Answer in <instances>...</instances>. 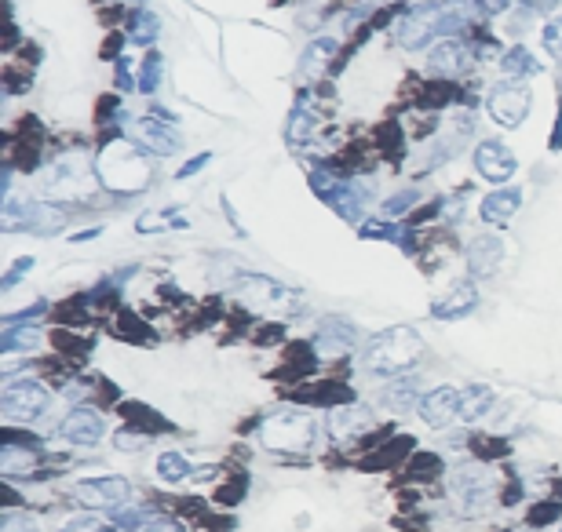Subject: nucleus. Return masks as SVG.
Returning <instances> with one entry per match:
<instances>
[{"label":"nucleus","mask_w":562,"mask_h":532,"mask_svg":"<svg viewBox=\"0 0 562 532\" xmlns=\"http://www.w3.org/2000/svg\"><path fill=\"white\" fill-rule=\"evenodd\" d=\"M417 379H398L395 387L387 390V401H391V409H409V405H413V401H417Z\"/></svg>","instance_id":"c85d7f7f"},{"label":"nucleus","mask_w":562,"mask_h":532,"mask_svg":"<svg viewBox=\"0 0 562 532\" xmlns=\"http://www.w3.org/2000/svg\"><path fill=\"white\" fill-rule=\"evenodd\" d=\"M325 201H329L336 212L344 215V219H358V215H362V186L351 183V179H340V183H336V190L325 197Z\"/></svg>","instance_id":"412c9836"},{"label":"nucleus","mask_w":562,"mask_h":532,"mask_svg":"<svg viewBox=\"0 0 562 532\" xmlns=\"http://www.w3.org/2000/svg\"><path fill=\"white\" fill-rule=\"evenodd\" d=\"M479 4H482V11H490V15H497V11L508 8V0H479Z\"/></svg>","instance_id":"c03bdc74"},{"label":"nucleus","mask_w":562,"mask_h":532,"mask_svg":"<svg viewBox=\"0 0 562 532\" xmlns=\"http://www.w3.org/2000/svg\"><path fill=\"white\" fill-rule=\"evenodd\" d=\"M55 434H59L63 441H70V445H95V441L106 434V420H103V412L81 405V409H73L70 416L59 423Z\"/></svg>","instance_id":"9b49d317"},{"label":"nucleus","mask_w":562,"mask_h":532,"mask_svg":"<svg viewBox=\"0 0 562 532\" xmlns=\"http://www.w3.org/2000/svg\"><path fill=\"white\" fill-rule=\"evenodd\" d=\"M311 128H314V117L307 113V106H300V110L292 113V124H289V139L292 143H303L307 135H311Z\"/></svg>","instance_id":"7c9ffc66"},{"label":"nucleus","mask_w":562,"mask_h":532,"mask_svg":"<svg viewBox=\"0 0 562 532\" xmlns=\"http://www.w3.org/2000/svg\"><path fill=\"white\" fill-rule=\"evenodd\" d=\"M358 234H362L365 241H391V237H398V230H395V223H387V219H373V223H362Z\"/></svg>","instance_id":"2f4dec72"},{"label":"nucleus","mask_w":562,"mask_h":532,"mask_svg":"<svg viewBox=\"0 0 562 532\" xmlns=\"http://www.w3.org/2000/svg\"><path fill=\"white\" fill-rule=\"evenodd\" d=\"M500 256H504V241L493 234L475 237L468 245V274L471 277H490L500 266Z\"/></svg>","instance_id":"dca6fc26"},{"label":"nucleus","mask_w":562,"mask_h":532,"mask_svg":"<svg viewBox=\"0 0 562 532\" xmlns=\"http://www.w3.org/2000/svg\"><path fill=\"white\" fill-rule=\"evenodd\" d=\"M475 168L490 183H508L511 175H515V168H519V161H515V154L504 143H482L475 150Z\"/></svg>","instance_id":"f8f14e48"},{"label":"nucleus","mask_w":562,"mask_h":532,"mask_svg":"<svg viewBox=\"0 0 562 532\" xmlns=\"http://www.w3.org/2000/svg\"><path fill=\"white\" fill-rule=\"evenodd\" d=\"M544 48H548L555 59H562V19H552L544 26Z\"/></svg>","instance_id":"f704fd0d"},{"label":"nucleus","mask_w":562,"mask_h":532,"mask_svg":"<svg viewBox=\"0 0 562 532\" xmlns=\"http://www.w3.org/2000/svg\"><path fill=\"white\" fill-rule=\"evenodd\" d=\"M26 270H33V259H19V263H15V266H11V270H8V274H4V281H0V285L11 288V285H15V281H19L22 274H26Z\"/></svg>","instance_id":"58836bf2"},{"label":"nucleus","mask_w":562,"mask_h":532,"mask_svg":"<svg viewBox=\"0 0 562 532\" xmlns=\"http://www.w3.org/2000/svg\"><path fill=\"white\" fill-rule=\"evenodd\" d=\"M0 532H37V522L33 518H26V514H4L0 518Z\"/></svg>","instance_id":"72a5a7b5"},{"label":"nucleus","mask_w":562,"mask_h":532,"mask_svg":"<svg viewBox=\"0 0 562 532\" xmlns=\"http://www.w3.org/2000/svg\"><path fill=\"white\" fill-rule=\"evenodd\" d=\"M114 445L121 452H136V449H146L150 438H146V434H136V430H121V434L114 438Z\"/></svg>","instance_id":"c9c22d12"},{"label":"nucleus","mask_w":562,"mask_h":532,"mask_svg":"<svg viewBox=\"0 0 562 532\" xmlns=\"http://www.w3.org/2000/svg\"><path fill=\"white\" fill-rule=\"evenodd\" d=\"M446 15V4H435V0H427V4H417V8H409V15L398 22V44L409 48V52H417L424 48L431 37L438 33V22Z\"/></svg>","instance_id":"0eeeda50"},{"label":"nucleus","mask_w":562,"mask_h":532,"mask_svg":"<svg viewBox=\"0 0 562 532\" xmlns=\"http://www.w3.org/2000/svg\"><path fill=\"white\" fill-rule=\"evenodd\" d=\"M417 201H420V194H417V190H402V194L387 197V201H384V208H380V212H384L387 219H391V215H402V212H409V208L417 205Z\"/></svg>","instance_id":"c756f323"},{"label":"nucleus","mask_w":562,"mask_h":532,"mask_svg":"<svg viewBox=\"0 0 562 532\" xmlns=\"http://www.w3.org/2000/svg\"><path fill=\"white\" fill-rule=\"evenodd\" d=\"M95 172H99V179H103L110 190L136 194V190L146 186V179H150V164H146V157L139 154L136 146L117 143V146H106L103 154H99Z\"/></svg>","instance_id":"f03ea898"},{"label":"nucleus","mask_w":562,"mask_h":532,"mask_svg":"<svg viewBox=\"0 0 562 532\" xmlns=\"http://www.w3.org/2000/svg\"><path fill=\"white\" fill-rule=\"evenodd\" d=\"M427 66H431V73H442V77H449V73H460L464 66H468V52H464V44L460 41H442L431 48V55H427Z\"/></svg>","instance_id":"a211bd4d"},{"label":"nucleus","mask_w":562,"mask_h":532,"mask_svg":"<svg viewBox=\"0 0 562 532\" xmlns=\"http://www.w3.org/2000/svg\"><path fill=\"white\" fill-rule=\"evenodd\" d=\"M475 307H479V292H475V285H471V281H457V285H449L446 292L435 299L431 314L442 321H457V318H468Z\"/></svg>","instance_id":"4468645a"},{"label":"nucleus","mask_w":562,"mask_h":532,"mask_svg":"<svg viewBox=\"0 0 562 532\" xmlns=\"http://www.w3.org/2000/svg\"><path fill=\"white\" fill-rule=\"evenodd\" d=\"M157 81H161V59H157V55H146L143 70H139V88H143V92H154Z\"/></svg>","instance_id":"473e14b6"},{"label":"nucleus","mask_w":562,"mask_h":532,"mask_svg":"<svg viewBox=\"0 0 562 532\" xmlns=\"http://www.w3.org/2000/svg\"><path fill=\"white\" fill-rule=\"evenodd\" d=\"M117 81H121V88H132V77H128V59H117Z\"/></svg>","instance_id":"37998d69"},{"label":"nucleus","mask_w":562,"mask_h":532,"mask_svg":"<svg viewBox=\"0 0 562 532\" xmlns=\"http://www.w3.org/2000/svg\"><path fill=\"white\" fill-rule=\"evenodd\" d=\"M0 471L8 474V478H15V474H22V471H33L30 449L19 452V445H15V441H8V445H4V452H0Z\"/></svg>","instance_id":"bb28decb"},{"label":"nucleus","mask_w":562,"mask_h":532,"mask_svg":"<svg viewBox=\"0 0 562 532\" xmlns=\"http://www.w3.org/2000/svg\"><path fill=\"white\" fill-rule=\"evenodd\" d=\"M530 103L533 95L526 88V81H519V77L493 84L490 95H486V110H490V117L500 128H519L526 121V113H530Z\"/></svg>","instance_id":"39448f33"},{"label":"nucleus","mask_w":562,"mask_h":532,"mask_svg":"<svg viewBox=\"0 0 562 532\" xmlns=\"http://www.w3.org/2000/svg\"><path fill=\"white\" fill-rule=\"evenodd\" d=\"M522 205V194L519 190H497V194H490L486 201H482V219L486 223H508L511 215L519 212Z\"/></svg>","instance_id":"6ab92c4d"},{"label":"nucleus","mask_w":562,"mask_h":532,"mask_svg":"<svg viewBox=\"0 0 562 532\" xmlns=\"http://www.w3.org/2000/svg\"><path fill=\"white\" fill-rule=\"evenodd\" d=\"M369 423H373V416H369L365 409H336L333 412V434L336 438H358Z\"/></svg>","instance_id":"4be33fe9"},{"label":"nucleus","mask_w":562,"mask_h":532,"mask_svg":"<svg viewBox=\"0 0 562 532\" xmlns=\"http://www.w3.org/2000/svg\"><path fill=\"white\" fill-rule=\"evenodd\" d=\"M493 390L486 387V383H471L464 394H460V420H468V423H475V420H482L486 412L493 409Z\"/></svg>","instance_id":"aec40b11"},{"label":"nucleus","mask_w":562,"mask_h":532,"mask_svg":"<svg viewBox=\"0 0 562 532\" xmlns=\"http://www.w3.org/2000/svg\"><path fill=\"white\" fill-rule=\"evenodd\" d=\"M314 434H318V423L307 412H278L260 427V441L271 449H307Z\"/></svg>","instance_id":"20e7f679"},{"label":"nucleus","mask_w":562,"mask_h":532,"mask_svg":"<svg viewBox=\"0 0 562 532\" xmlns=\"http://www.w3.org/2000/svg\"><path fill=\"white\" fill-rule=\"evenodd\" d=\"M354 339H358L354 325H347V321H340V318H329L318 328V336H314V350H318L322 358H344V354H351Z\"/></svg>","instance_id":"2eb2a0df"},{"label":"nucleus","mask_w":562,"mask_h":532,"mask_svg":"<svg viewBox=\"0 0 562 532\" xmlns=\"http://www.w3.org/2000/svg\"><path fill=\"white\" fill-rule=\"evenodd\" d=\"M420 354H424V339H420L417 328L395 325L369 343V350H365V369L376 372V376H402V372H409L417 365Z\"/></svg>","instance_id":"f257e3e1"},{"label":"nucleus","mask_w":562,"mask_h":532,"mask_svg":"<svg viewBox=\"0 0 562 532\" xmlns=\"http://www.w3.org/2000/svg\"><path fill=\"white\" fill-rule=\"evenodd\" d=\"M209 161H212L209 154H198V157H194V161H187V164H183V168H179V179H190V175L201 172V168H205V164H209Z\"/></svg>","instance_id":"79ce46f5"},{"label":"nucleus","mask_w":562,"mask_h":532,"mask_svg":"<svg viewBox=\"0 0 562 532\" xmlns=\"http://www.w3.org/2000/svg\"><path fill=\"white\" fill-rule=\"evenodd\" d=\"M336 55V41L333 37H322V41H314L307 52H303V62H300V70L303 73H318L325 66V62L333 59Z\"/></svg>","instance_id":"393cba45"},{"label":"nucleus","mask_w":562,"mask_h":532,"mask_svg":"<svg viewBox=\"0 0 562 532\" xmlns=\"http://www.w3.org/2000/svg\"><path fill=\"white\" fill-rule=\"evenodd\" d=\"M136 135L146 150H154V154H161V157L179 150V135L168 128V121H150V117H143V121H136Z\"/></svg>","instance_id":"f3484780"},{"label":"nucleus","mask_w":562,"mask_h":532,"mask_svg":"<svg viewBox=\"0 0 562 532\" xmlns=\"http://www.w3.org/2000/svg\"><path fill=\"white\" fill-rule=\"evenodd\" d=\"M238 296L245 299V303H252V307H260V310L296 307V296H292L289 288L278 285V281H271V277H260V274L238 277Z\"/></svg>","instance_id":"6e6552de"},{"label":"nucleus","mask_w":562,"mask_h":532,"mask_svg":"<svg viewBox=\"0 0 562 532\" xmlns=\"http://www.w3.org/2000/svg\"><path fill=\"white\" fill-rule=\"evenodd\" d=\"M157 30H161V19H157L154 11L139 8L136 15H132V37H136V44H154Z\"/></svg>","instance_id":"cd10ccee"},{"label":"nucleus","mask_w":562,"mask_h":532,"mask_svg":"<svg viewBox=\"0 0 562 532\" xmlns=\"http://www.w3.org/2000/svg\"><path fill=\"white\" fill-rule=\"evenodd\" d=\"M63 532H106V525L99 522V518H88V514H81V518H70Z\"/></svg>","instance_id":"e433bc0d"},{"label":"nucleus","mask_w":562,"mask_h":532,"mask_svg":"<svg viewBox=\"0 0 562 532\" xmlns=\"http://www.w3.org/2000/svg\"><path fill=\"white\" fill-rule=\"evenodd\" d=\"M548 518H559V503H544V507H541V511H533L530 514V522L533 525H544V522H548Z\"/></svg>","instance_id":"a19ab883"},{"label":"nucleus","mask_w":562,"mask_h":532,"mask_svg":"<svg viewBox=\"0 0 562 532\" xmlns=\"http://www.w3.org/2000/svg\"><path fill=\"white\" fill-rule=\"evenodd\" d=\"M143 532H187L179 522H172V518H154V522H146Z\"/></svg>","instance_id":"ea45409f"},{"label":"nucleus","mask_w":562,"mask_h":532,"mask_svg":"<svg viewBox=\"0 0 562 532\" xmlns=\"http://www.w3.org/2000/svg\"><path fill=\"white\" fill-rule=\"evenodd\" d=\"M157 474H161V481H168V485H176V481H187L190 478V463L183 452H165L161 460H157Z\"/></svg>","instance_id":"a878e982"},{"label":"nucleus","mask_w":562,"mask_h":532,"mask_svg":"<svg viewBox=\"0 0 562 532\" xmlns=\"http://www.w3.org/2000/svg\"><path fill=\"white\" fill-rule=\"evenodd\" d=\"M533 4H537V0H533Z\"/></svg>","instance_id":"a18cd8bd"},{"label":"nucleus","mask_w":562,"mask_h":532,"mask_svg":"<svg viewBox=\"0 0 562 532\" xmlns=\"http://www.w3.org/2000/svg\"><path fill=\"white\" fill-rule=\"evenodd\" d=\"M41 343V328L37 325H8L0 336V350H33Z\"/></svg>","instance_id":"5701e85b"},{"label":"nucleus","mask_w":562,"mask_h":532,"mask_svg":"<svg viewBox=\"0 0 562 532\" xmlns=\"http://www.w3.org/2000/svg\"><path fill=\"white\" fill-rule=\"evenodd\" d=\"M92 168L81 154H66L52 164V172L44 175L41 194L55 201H77V197L92 194Z\"/></svg>","instance_id":"7ed1b4c3"},{"label":"nucleus","mask_w":562,"mask_h":532,"mask_svg":"<svg viewBox=\"0 0 562 532\" xmlns=\"http://www.w3.org/2000/svg\"><path fill=\"white\" fill-rule=\"evenodd\" d=\"M132 496V485L125 478H84L77 481V500L84 507H110V511H121Z\"/></svg>","instance_id":"1a4fd4ad"},{"label":"nucleus","mask_w":562,"mask_h":532,"mask_svg":"<svg viewBox=\"0 0 562 532\" xmlns=\"http://www.w3.org/2000/svg\"><path fill=\"white\" fill-rule=\"evenodd\" d=\"M457 496H460V511L464 514H482V511H490V503H493V481L486 471H479V467H464V471L457 474Z\"/></svg>","instance_id":"9d476101"},{"label":"nucleus","mask_w":562,"mask_h":532,"mask_svg":"<svg viewBox=\"0 0 562 532\" xmlns=\"http://www.w3.org/2000/svg\"><path fill=\"white\" fill-rule=\"evenodd\" d=\"M460 416V390L453 387H438L431 390V394H424V401H420V420L427 423V427H449V423Z\"/></svg>","instance_id":"ddd939ff"},{"label":"nucleus","mask_w":562,"mask_h":532,"mask_svg":"<svg viewBox=\"0 0 562 532\" xmlns=\"http://www.w3.org/2000/svg\"><path fill=\"white\" fill-rule=\"evenodd\" d=\"M500 70L508 73V77H530V73H537L541 66L533 62V55H530V48H511L504 59H500Z\"/></svg>","instance_id":"b1692460"},{"label":"nucleus","mask_w":562,"mask_h":532,"mask_svg":"<svg viewBox=\"0 0 562 532\" xmlns=\"http://www.w3.org/2000/svg\"><path fill=\"white\" fill-rule=\"evenodd\" d=\"M172 223H176L172 215H143L136 226L143 230V234H150V230H161V226H172Z\"/></svg>","instance_id":"4c0bfd02"},{"label":"nucleus","mask_w":562,"mask_h":532,"mask_svg":"<svg viewBox=\"0 0 562 532\" xmlns=\"http://www.w3.org/2000/svg\"><path fill=\"white\" fill-rule=\"evenodd\" d=\"M48 405H52V394L33 379H15L0 390V409L8 420H41Z\"/></svg>","instance_id":"423d86ee"}]
</instances>
